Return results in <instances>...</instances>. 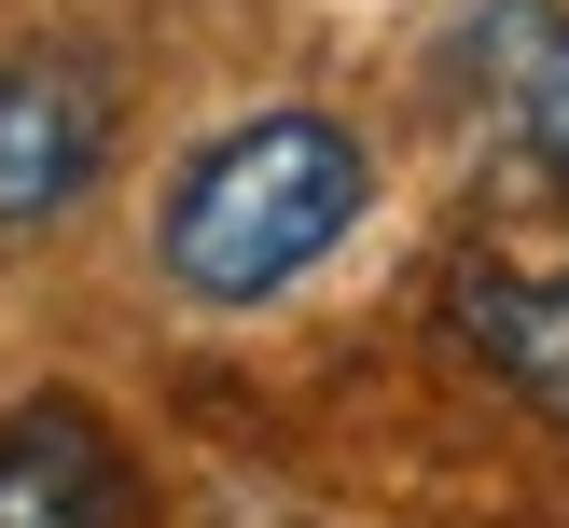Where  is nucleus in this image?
<instances>
[{"instance_id":"nucleus-3","label":"nucleus","mask_w":569,"mask_h":528,"mask_svg":"<svg viewBox=\"0 0 569 528\" xmlns=\"http://www.w3.org/2000/svg\"><path fill=\"white\" fill-rule=\"evenodd\" d=\"M111 126H126V98H111V70L83 42H14L0 56V237L70 222L111 167Z\"/></svg>"},{"instance_id":"nucleus-1","label":"nucleus","mask_w":569,"mask_h":528,"mask_svg":"<svg viewBox=\"0 0 569 528\" xmlns=\"http://www.w3.org/2000/svg\"><path fill=\"white\" fill-rule=\"evenodd\" d=\"M361 209H376L361 126L278 98V111H237V126H209L181 153V181H167V209H153V265H167V292H194V306H278L306 265L348 250Z\"/></svg>"},{"instance_id":"nucleus-4","label":"nucleus","mask_w":569,"mask_h":528,"mask_svg":"<svg viewBox=\"0 0 569 528\" xmlns=\"http://www.w3.org/2000/svg\"><path fill=\"white\" fill-rule=\"evenodd\" d=\"M0 528H139V459L98 404L42 389L0 417Z\"/></svg>"},{"instance_id":"nucleus-5","label":"nucleus","mask_w":569,"mask_h":528,"mask_svg":"<svg viewBox=\"0 0 569 528\" xmlns=\"http://www.w3.org/2000/svg\"><path fill=\"white\" fill-rule=\"evenodd\" d=\"M459 83L500 126V153H528V181H569V14L556 0H472Z\"/></svg>"},{"instance_id":"nucleus-2","label":"nucleus","mask_w":569,"mask_h":528,"mask_svg":"<svg viewBox=\"0 0 569 528\" xmlns=\"http://www.w3.org/2000/svg\"><path fill=\"white\" fill-rule=\"evenodd\" d=\"M445 333H459L528 417L569 431V181H556V209H515V222H472L459 237V265H445Z\"/></svg>"}]
</instances>
